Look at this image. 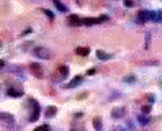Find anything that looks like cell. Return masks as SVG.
<instances>
[{
    "instance_id": "obj_1",
    "label": "cell",
    "mask_w": 162,
    "mask_h": 131,
    "mask_svg": "<svg viewBox=\"0 0 162 131\" xmlns=\"http://www.w3.org/2000/svg\"><path fill=\"white\" fill-rule=\"evenodd\" d=\"M33 54L39 59H51V51L48 48H43V46H36L33 49Z\"/></svg>"
},
{
    "instance_id": "obj_2",
    "label": "cell",
    "mask_w": 162,
    "mask_h": 131,
    "mask_svg": "<svg viewBox=\"0 0 162 131\" xmlns=\"http://www.w3.org/2000/svg\"><path fill=\"white\" fill-rule=\"evenodd\" d=\"M28 67H30V72H31V74H33L35 77H38V79H43V76H44L43 66H39L38 62H31Z\"/></svg>"
},
{
    "instance_id": "obj_3",
    "label": "cell",
    "mask_w": 162,
    "mask_h": 131,
    "mask_svg": "<svg viewBox=\"0 0 162 131\" xmlns=\"http://www.w3.org/2000/svg\"><path fill=\"white\" fill-rule=\"evenodd\" d=\"M0 121H2V123H7L8 126L15 125V120H13V116H12L10 113H2V111H0Z\"/></svg>"
},
{
    "instance_id": "obj_4",
    "label": "cell",
    "mask_w": 162,
    "mask_h": 131,
    "mask_svg": "<svg viewBox=\"0 0 162 131\" xmlns=\"http://www.w3.org/2000/svg\"><path fill=\"white\" fill-rule=\"evenodd\" d=\"M82 81H84V77H82V76H77V77H74V81H71L69 84H66L64 87H66V89H74V87L80 85Z\"/></svg>"
},
{
    "instance_id": "obj_5",
    "label": "cell",
    "mask_w": 162,
    "mask_h": 131,
    "mask_svg": "<svg viewBox=\"0 0 162 131\" xmlns=\"http://www.w3.org/2000/svg\"><path fill=\"white\" fill-rule=\"evenodd\" d=\"M136 20L139 21V23H146L147 20H151V12H139Z\"/></svg>"
},
{
    "instance_id": "obj_6",
    "label": "cell",
    "mask_w": 162,
    "mask_h": 131,
    "mask_svg": "<svg viewBox=\"0 0 162 131\" xmlns=\"http://www.w3.org/2000/svg\"><path fill=\"white\" fill-rule=\"evenodd\" d=\"M67 23L71 26H80L82 25V20L79 18V16H76V15H71L69 18H67Z\"/></svg>"
},
{
    "instance_id": "obj_7",
    "label": "cell",
    "mask_w": 162,
    "mask_h": 131,
    "mask_svg": "<svg viewBox=\"0 0 162 131\" xmlns=\"http://www.w3.org/2000/svg\"><path fill=\"white\" fill-rule=\"evenodd\" d=\"M125 113H126V108L120 106V108H115V110L112 111V116L113 118H121V116H125Z\"/></svg>"
},
{
    "instance_id": "obj_8",
    "label": "cell",
    "mask_w": 162,
    "mask_h": 131,
    "mask_svg": "<svg viewBox=\"0 0 162 131\" xmlns=\"http://www.w3.org/2000/svg\"><path fill=\"white\" fill-rule=\"evenodd\" d=\"M103 20H105V18H100V20H98V18H84V20H82V25H98V23L103 21Z\"/></svg>"
},
{
    "instance_id": "obj_9",
    "label": "cell",
    "mask_w": 162,
    "mask_h": 131,
    "mask_svg": "<svg viewBox=\"0 0 162 131\" xmlns=\"http://www.w3.org/2000/svg\"><path fill=\"white\" fill-rule=\"evenodd\" d=\"M8 95L10 97H21L23 95V90L21 89H8Z\"/></svg>"
},
{
    "instance_id": "obj_10",
    "label": "cell",
    "mask_w": 162,
    "mask_h": 131,
    "mask_svg": "<svg viewBox=\"0 0 162 131\" xmlns=\"http://www.w3.org/2000/svg\"><path fill=\"white\" fill-rule=\"evenodd\" d=\"M57 71H59V74H61V76L66 77L67 74H69V67H67V66H57Z\"/></svg>"
},
{
    "instance_id": "obj_11",
    "label": "cell",
    "mask_w": 162,
    "mask_h": 131,
    "mask_svg": "<svg viewBox=\"0 0 162 131\" xmlns=\"http://www.w3.org/2000/svg\"><path fill=\"white\" fill-rule=\"evenodd\" d=\"M97 57L101 61H106V59H110V54H106L105 51H97Z\"/></svg>"
},
{
    "instance_id": "obj_12",
    "label": "cell",
    "mask_w": 162,
    "mask_h": 131,
    "mask_svg": "<svg viewBox=\"0 0 162 131\" xmlns=\"http://www.w3.org/2000/svg\"><path fill=\"white\" fill-rule=\"evenodd\" d=\"M38 116H39V106L36 105L35 106V111H33V115L30 116V121H36V120H38Z\"/></svg>"
},
{
    "instance_id": "obj_13",
    "label": "cell",
    "mask_w": 162,
    "mask_h": 131,
    "mask_svg": "<svg viewBox=\"0 0 162 131\" xmlns=\"http://www.w3.org/2000/svg\"><path fill=\"white\" fill-rule=\"evenodd\" d=\"M88 51H90L88 48H77L76 53H77L79 56H87V54H88Z\"/></svg>"
},
{
    "instance_id": "obj_14",
    "label": "cell",
    "mask_w": 162,
    "mask_h": 131,
    "mask_svg": "<svg viewBox=\"0 0 162 131\" xmlns=\"http://www.w3.org/2000/svg\"><path fill=\"white\" fill-rule=\"evenodd\" d=\"M93 126H95L97 131H101V120L100 118H95V120H93Z\"/></svg>"
},
{
    "instance_id": "obj_15",
    "label": "cell",
    "mask_w": 162,
    "mask_h": 131,
    "mask_svg": "<svg viewBox=\"0 0 162 131\" xmlns=\"http://www.w3.org/2000/svg\"><path fill=\"white\" fill-rule=\"evenodd\" d=\"M54 5H56V7H57V8H59L61 12H67V8H66V7H64V5L61 3V0H54Z\"/></svg>"
},
{
    "instance_id": "obj_16",
    "label": "cell",
    "mask_w": 162,
    "mask_h": 131,
    "mask_svg": "<svg viewBox=\"0 0 162 131\" xmlns=\"http://www.w3.org/2000/svg\"><path fill=\"white\" fill-rule=\"evenodd\" d=\"M84 130V125H77V123H74V125L71 126V131H82Z\"/></svg>"
},
{
    "instance_id": "obj_17",
    "label": "cell",
    "mask_w": 162,
    "mask_h": 131,
    "mask_svg": "<svg viewBox=\"0 0 162 131\" xmlns=\"http://www.w3.org/2000/svg\"><path fill=\"white\" fill-rule=\"evenodd\" d=\"M56 108H54V106H49V108H48V110H46V115L48 116H52V115H56Z\"/></svg>"
},
{
    "instance_id": "obj_18",
    "label": "cell",
    "mask_w": 162,
    "mask_h": 131,
    "mask_svg": "<svg viewBox=\"0 0 162 131\" xmlns=\"http://www.w3.org/2000/svg\"><path fill=\"white\" fill-rule=\"evenodd\" d=\"M35 131H49V126H46V125H43V126H39V128H36Z\"/></svg>"
},
{
    "instance_id": "obj_19",
    "label": "cell",
    "mask_w": 162,
    "mask_h": 131,
    "mask_svg": "<svg viewBox=\"0 0 162 131\" xmlns=\"http://www.w3.org/2000/svg\"><path fill=\"white\" fill-rule=\"evenodd\" d=\"M147 121H149V120H147V118H146L144 115H142V116H139V123H141V125H146Z\"/></svg>"
},
{
    "instance_id": "obj_20",
    "label": "cell",
    "mask_w": 162,
    "mask_h": 131,
    "mask_svg": "<svg viewBox=\"0 0 162 131\" xmlns=\"http://www.w3.org/2000/svg\"><path fill=\"white\" fill-rule=\"evenodd\" d=\"M142 111H144V113H149V111H151V105H144L142 106Z\"/></svg>"
},
{
    "instance_id": "obj_21",
    "label": "cell",
    "mask_w": 162,
    "mask_h": 131,
    "mask_svg": "<svg viewBox=\"0 0 162 131\" xmlns=\"http://www.w3.org/2000/svg\"><path fill=\"white\" fill-rule=\"evenodd\" d=\"M125 3H126L128 7H133V2H131V0H126V2H125Z\"/></svg>"
},
{
    "instance_id": "obj_22",
    "label": "cell",
    "mask_w": 162,
    "mask_h": 131,
    "mask_svg": "<svg viewBox=\"0 0 162 131\" xmlns=\"http://www.w3.org/2000/svg\"><path fill=\"white\" fill-rule=\"evenodd\" d=\"M44 13H46V15H48V16H49V18H52V13H51V12H48V10H44Z\"/></svg>"
},
{
    "instance_id": "obj_23",
    "label": "cell",
    "mask_w": 162,
    "mask_h": 131,
    "mask_svg": "<svg viewBox=\"0 0 162 131\" xmlns=\"http://www.w3.org/2000/svg\"><path fill=\"white\" fill-rule=\"evenodd\" d=\"M115 131H126L125 128H115Z\"/></svg>"
},
{
    "instance_id": "obj_24",
    "label": "cell",
    "mask_w": 162,
    "mask_h": 131,
    "mask_svg": "<svg viewBox=\"0 0 162 131\" xmlns=\"http://www.w3.org/2000/svg\"><path fill=\"white\" fill-rule=\"evenodd\" d=\"M0 49H2V43H0Z\"/></svg>"
}]
</instances>
